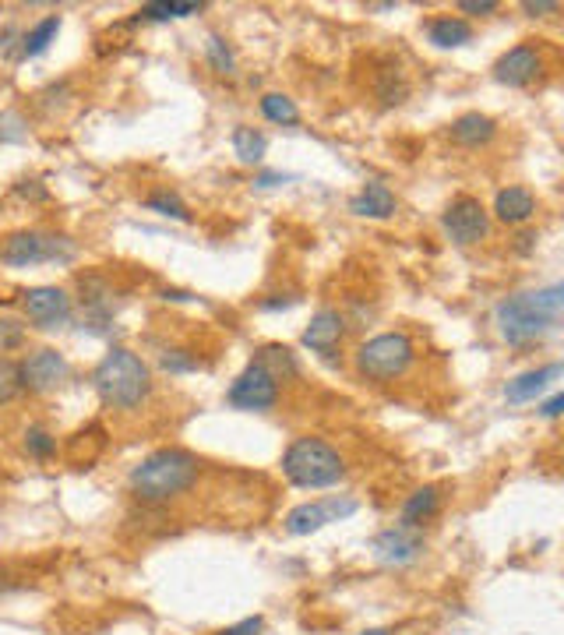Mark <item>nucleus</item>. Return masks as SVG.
I'll return each mask as SVG.
<instances>
[{"label": "nucleus", "instance_id": "f257e3e1", "mask_svg": "<svg viewBox=\"0 0 564 635\" xmlns=\"http://www.w3.org/2000/svg\"><path fill=\"white\" fill-rule=\"evenodd\" d=\"M201 477V459L194 452L180 449V445H166L156 449L141 463L131 466L127 473V487L145 505H166V501L187 494Z\"/></svg>", "mask_w": 564, "mask_h": 635}, {"label": "nucleus", "instance_id": "f03ea898", "mask_svg": "<svg viewBox=\"0 0 564 635\" xmlns=\"http://www.w3.org/2000/svg\"><path fill=\"white\" fill-rule=\"evenodd\" d=\"M92 389L110 410H141L152 399V367L127 346H110L92 367Z\"/></svg>", "mask_w": 564, "mask_h": 635}, {"label": "nucleus", "instance_id": "7ed1b4c3", "mask_svg": "<svg viewBox=\"0 0 564 635\" xmlns=\"http://www.w3.org/2000/svg\"><path fill=\"white\" fill-rule=\"evenodd\" d=\"M282 477L297 491H325V487L342 484L346 477V459L339 456L332 441L318 438V434H300L286 445L279 459Z\"/></svg>", "mask_w": 564, "mask_h": 635}, {"label": "nucleus", "instance_id": "20e7f679", "mask_svg": "<svg viewBox=\"0 0 564 635\" xmlns=\"http://www.w3.org/2000/svg\"><path fill=\"white\" fill-rule=\"evenodd\" d=\"M416 364V343L409 332H378V336L364 339L353 353V367L364 381L374 385H388L409 374Z\"/></svg>", "mask_w": 564, "mask_h": 635}, {"label": "nucleus", "instance_id": "39448f33", "mask_svg": "<svg viewBox=\"0 0 564 635\" xmlns=\"http://www.w3.org/2000/svg\"><path fill=\"white\" fill-rule=\"evenodd\" d=\"M78 244L67 233L53 230H15L0 240V265L8 269H36V265H71Z\"/></svg>", "mask_w": 564, "mask_h": 635}, {"label": "nucleus", "instance_id": "423d86ee", "mask_svg": "<svg viewBox=\"0 0 564 635\" xmlns=\"http://www.w3.org/2000/svg\"><path fill=\"white\" fill-rule=\"evenodd\" d=\"M494 325H498L501 339H505L508 346H526L533 343V339H543L554 329V322H550L547 314H540L533 307L529 293H512V297L501 300V304L494 307Z\"/></svg>", "mask_w": 564, "mask_h": 635}, {"label": "nucleus", "instance_id": "0eeeda50", "mask_svg": "<svg viewBox=\"0 0 564 635\" xmlns=\"http://www.w3.org/2000/svg\"><path fill=\"white\" fill-rule=\"evenodd\" d=\"M226 403L240 413H268L279 403V378L261 364L258 357H251L244 364V371L230 381L226 389Z\"/></svg>", "mask_w": 564, "mask_h": 635}, {"label": "nucleus", "instance_id": "6e6552de", "mask_svg": "<svg viewBox=\"0 0 564 635\" xmlns=\"http://www.w3.org/2000/svg\"><path fill=\"white\" fill-rule=\"evenodd\" d=\"M360 501L349 498V494H328V498L318 501H300L286 512L282 519V530L290 533V537H311V533L325 530L332 523H342V519L357 516Z\"/></svg>", "mask_w": 564, "mask_h": 635}, {"label": "nucleus", "instance_id": "1a4fd4ad", "mask_svg": "<svg viewBox=\"0 0 564 635\" xmlns=\"http://www.w3.org/2000/svg\"><path fill=\"white\" fill-rule=\"evenodd\" d=\"M441 230L455 247H476L490 237V209L473 195H455L441 212Z\"/></svg>", "mask_w": 564, "mask_h": 635}, {"label": "nucleus", "instance_id": "9d476101", "mask_svg": "<svg viewBox=\"0 0 564 635\" xmlns=\"http://www.w3.org/2000/svg\"><path fill=\"white\" fill-rule=\"evenodd\" d=\"M18 304H22L25 322L43 332L64 329L71 322V314H75V300H71V293L64 286H29V290H22Z\"/></svg>", "mask_w": 564, "mask_h": 635}, {"label": "nucleus", "instance_id": "9b49d317", "mask_svg": "<svg viewBox=\"0 0 564 635\" xmlns=\"http://www.w3.org/2000/svg\"><path fill=\"white\" fill-rule=\"evenodd\" d=\"M18 367H22L25 392H32V396H50L71 378V364L57 346H36V350H29V357L18 360Z\"/></svg>", "mask_w": 564, "mask_h": 635}, {"label": "nucleus", "instance_id": "f8f14e48", "mask_svg": "<svg viewBox=\"0 0 564 635\" xmlns=\"http://www.w3.org/2000/svg\"><path fill=\"white\" fill-rule=\"evenodd\" d=\"M346 329H349L346 314H342L339 307H318V311L311 314V322H307L300 343H304V350H311L314 357L325 360V364H335L342 350V339H346Z\"/></svg>", "mask_w": 564, "mask_h": 635}, {"label": "nucleus", "instance_id": "ddd939ff", "mask_svg": "<svg viewBox=\"0 0 564 635\" xmlns=\"http://www.w3.org/2000/svg\"><path fill=\"white\" fill-rule=\"evenodd\" d=\"M371 551H374V561H378V565L406 568V565H413V561L423 558L427 540H423V530H409V526L395 523L371 540Z\"/></svg>", "mask_w": 564, "mask_h": 635}, {"label": "nucleus", "instance_id": "4468645a", "mask_svg": "<svg viewBox=\"0 0 564 635\" xmlns=\"http://www.w3.org/2000/svg\"><path fill=\"white\" fill-rule=\"evenodd\" d=\"M490 71H494V82L505 85V89H526V85H533L543 75V53L540 46L526 39V43L501 53Z\"/></svg>", "mask_w": 564, "mask_h": 635}, {"label": "nucleus", "instance_id": "2eb2a0df", "mask_svg": "<svg viewBox=\"0 0 564 635\" xmlns=\"http://www.w3.org/2000/svg\"><path fill=\"white\" fill-rule=\"evenodd\" d=\"M78 290H82V329L92 336H110L113 332V290L103 276H82L78 279Z\"/></svg>", "mask_w": 564, "mask_h": 635}, {"label": "nucleus", "instance_id": "dca6fc26", "mask_svg": "<svg viewBox=\"0 0 564 635\" xmlns=\"http://www.w3.org/2000/svg\"><path fill=\"white\" fill-rule=\"evenodd\" d=\"M557 378H564V364H561V360H557V364L529 367V371L515 374V378L508 381V385H505V399H508L512 406L533 403V399H540L543 392H547Z\"/></svg>", "mask_w": 564, "mask_h": 635}, {"label": "nucleus", "instance_id": "f3484780", "mask_svg": "<svg viewBox=\"0 0 564 635\" xmlns=\"http://www.w3.org/2000/svg\"><path fill=\"white\" fill-rule=\"evenodd\" d=\"M494 138H498V120L480 110L459 113V117L448 124V142L459 145V149H487Z\"/></svg>", "mask_w": 564, "mask_h": 635}, {"label": "nucleus", "instance_id": "a211bd4d", "mask_svg": "<svg viewBox=\"0 0 564 635\" xmlns=\"http://www.w3.org/2000/svg\"><path fill=\"white\" fill-rule=\"evenodd\" d=\"M533 216H536V195L529 187L512 184V187H501L498 195H494L490 219H498V223L505 226H526Z\"/></svg>", "mask_w": 564, "mask_h": 635}, {"label": "nucleus", "instance_id": "6ab92c4d", "mask_svg": "<svg viewBox=\"0 0 564 635\" xmlns=\"http://www.w3.org/2000/svg\"><path fill=\"white\" fill-rule=\"evenodd\" d=\"M349 212L360 219H392L395 212H399V198H395L392 187L381 184V180H367L357 195L349 198Z\"/></svg>", "mask_w": 564, "mask_h": 635}, {"label": "nucleus", "instance_id": "aec40b11", "mask_svg": "<svg viewBox=\"0 0 564 635\" xmlns=\"http://www.w3.org/2000/svg\"><path fill=\"white\" fill-rule=\"evenodd\" d=\"M441 512V487L438 484H423L402 501L399 523L409 526V530H423V523H431Z\"/></svg>", "mask_w": 564, "mask_h": 635}, {"label": "nucleus", "instance_id": "412c9836", "mask_svg": "<svg viewBox=\"0 0 564 635\" xmlns=\"http://www.w3.org/2000/svg\"><path fill=\"white\" fill-rule=\"evenodd\" d=\"M473 22L462 15H434L431 22H427V39H431V46H438V50H459V46H469L473 43Z\"/></svg>", "mask_w": 564, "mask_h": 635}, {"label": "nucleus", "instance_id": "4be33fe9", "mask_svg": "<svg viewBox=\"0 0 564 635\" xmlns=\"http://www.w3.org/2000/svg\"><path fill=\"white\" fill-rule=\"evenodd\" d=\"M254 357H258L261 364H265L279 381H293V378H300V374H304L297 350H293V346H286V343H265V346H258V353H254Z\"/></svg>", "mask_w": 564, "mask_h": 635}, {"label": "nucleus", "instance_id": "5701e85b", "mask_svg": "<svg viewBox=\"0 0 564 635\" xmlns=\"http://www.w3.org/2000/svg\"><path fill=\"white\" fill-rule=\"evenodd\" d=\"M205 4L201 0H156V4H141L134 22H177V18L201 15Z\"/></svg>", "mask_w": 564, "mask_h": 635}, {"label": "nucleus", "instance_id": "b1692460", "mask_svg": "<svg viewBox=\"0 0 564 635\" xmlns=\"http://www.w3.org/2000/svg\"><path fill=\"white\" fill-rule=\"evenodd\" d=\"M233 152H237V159L244 166H261L265 163V152H268V138L265 131H258V127L251 124H237L233 127Z\"/></svg>", "mask_w": 564, "mask_h": 635}, {"label": "nucleus", "instance_id": "393cba45", "mask_svg": "<svg viewBox=\"0 0 564 635\" xmlns=\"http://www.w3.org/2000/svg\"><path fill=\"white\" fill-rule=\"evenodd\" d=\"M258 110L275 127H300V106L286 92H265L258 99Z\"/></svg>", "mask_w": 564, "mask_h": 635}, {"label": "nucleus", "instance_id": "a878e982", "mask_svg": "<svg viewBox=\"0 0 564 635\" xmlns=\"http://www.w3.org/2000/svg\"><path fill=\"white\" fill-rule=\"evenodd\" d=\"M57 32H60V15H46L43 22H36L22 36V53H18V60L43 57V53L50 50V43H57Z\"/></svg>", "mask_w": 564, "mask_h": 635}, {"label": "nucleus", "instance_id": "bb28decb", "mask_svg": "<svg viewBox=\"0 0 564 635\" xmlns=\"http://www.w3.org/2000/svg\"><path fill=\"white\" fill-rule=\"evenodd\" d=\"M145 209L156 212V216H163V219L191 223V209H187V202L177 195V191H170V187H156V191H149V195H145Z\"/></svg>", "mask_w": 564, "mask_h": 635}, {"label": "nucleus", "instance_id": "cd10ccee", "mask_svg": "<svg viewBox=\"0 0 564 635\" xmlns=\"http://www.w3.org/2000/svg\"><path fill=\"white\" fill-rule=\"evenodd\" d=\"M205 60H208V68L216 71V75H223V78L237 75V50H233L230 39L219 36V32H208V39H205Z\"/></svg>", "mask_w": 564, "mask_h": 635}, {"label": "nucleus", "instance_id": "c85d7f7f", "mask_svg": "<svg viewBox=\"0 0 564 635\" xmlns=\"http://www.w3.org/2000/svg\"><path fill=\"white\" fill-rule=\"evenodd\" d=\"M374 96L381 99V106H402L409 99V82L399 68H381L378 82H374Z\"/></svg>", "mask_w": 564, "mask_h": 635}, {"label": "nucleus", "instance_id": "c756f323", "mask_svg": "<svg viewBox=\"0 0 564 635\" xmlns=\"http://www.w3.org/2000/svg\"><path fill=\"white\" fill-rule=\"evenodd\" d=\"M22 449L29 452V459L46 463V459L57 456V438H53L43 424H29V427H25V434H22Z\"/></svg>", "mask_w": 564, "mask_h": 635}, {"label": "nucleus", "instance_id": "7c9ffc66", "mask_svg": "<svg viewBox=\"0 0 564 635\" xmlns=\"http://www.w3.org/2000/svg\"><path fill=\"white\" fill-rule=\"evenodd\" d=\"M529 300H533L536 311L547 314L550 322H557V318L564 314V279L561 283L540 286V290H529Z\"/></svg>", "mask_w": 564, "mask_h": 635}, {"label": "nucleus", "instance_id": "2f4dec72", "mask_svg": "<svg viewBox=\"0 0 564 635\" xmlns=\"http://www.w3.org/2000/svg\"><path fill=\"white\" fill-rule=\"evenodd\" d=\"M22 392L25 385H22V367H18V360L0 357V406L15 403Z\"/></svg>", "mask_w": 564, "mask_h": 635}, {"label": "nucleus", "instance_id": "473e14b6", "mask_svg": "<svg viewBox=\"0 0 564 635\" xmlns=\"http://www.w3.org/2000/svg\"><path fill=\"white\" fill-rule=\"evenodd\" d=\"M25 339H29V332H25L22 318H15V314H0V357L22 350Z\"/></svg>", "mask_w": 564, "mask_h": 635}, {"label": "nucleus", "instance_id": "72a5a7b5", "mask_svg": "<svg viewBox=\"0 0 564 635\" xmlns=\"http://www.w3.org/2000/svg\"><path fill=\"white\" fill-rule=\"evenodd\" d=\"M159 367H163L166 374H191L201 367V360L194 357L191 350H184V346H173V350L159 353Z\"/></svg>", "mask_w": 564, "mask_h": 635}, {"label": "nucleus", "instance_id": "f704fd0d", "mask_svg": "<svg viewBox=\"0 0 564 635\" xmlns=\"http://www.w3.org/2000/svg\"><path fill=\"white\" fill-rule=\"evenodd\" d=\"M519 11L526 18H554V15H561L564 8L557 4V0H522Z\"/></svg>", "mask_w": 564, "mask_h": 635}, {"label": "nucleus", "instance_id": "c9c22d12", "mask_svg": "<svg viewBox=\"0 0 564 635\" xmlns=\"http://www.w3.org/2000/svg\"><path fill=\"white\" fill-rule=\"evenodd\" d=\"M455 11H462V15H473V18H490V15H498L501 4H498V0H459V4H455Z\"/></svg>", "mask_w": 564, "mask_h": 635}, {"label": "nucleus", "instance_id": "e433bc0d", "mask_svg": "<svg viewBox=\"0 0 564 635\" xmlns=\"http://www.w3.org/2000/svg\"><path fill=\"white\" fill-rule=\"evenodd\" d=\"M261 632H265V618H261V614H251V618L237 621V625L219 628L216 635H261Z\"/></svg>", "mask_w": 564, "mask_h": 635}, {"label": "nucleus", "instance_id": "4c0bfd02", "mask_svg": "<svg viewBox=\"0 0 564 635\" xmlns=\"http://www.w3.org/2000/svg\"><path fill=\"white\" fill-rule=\"evenodd\" d=\"M22 36H25L22 29H15V25H8V29L0 32V53H4V57L15 60L18 53H22Z\"/></svg>", "mask_w": 564, "mask_h": 635}, {"label": "nucleus", "instance_id": "58836bf2", "mask_svg": "<svg viewBox=\"0 0 564 635\" xmlns=\"http://www.w3.org/2000/svg\"><path fill=\"white\" fill-rule=\"evenodd\" d=\"M297 300V293H272V297L258 300V311H290Z\"/></svg>", "mask_w": 564, "mask_h": 635}, {"label": "nucleus", "instance_id": "ea45409f", "mask_svg": "<svg viewBox=\"0 0 564 635\" xmlns=\"http://www.w3.org/2000/svg\"><path fill=\"white\" fill-rule=\"evenodd\" d=\"M536 413H540L543 420H557V417H564V389L561 392H554L550 399H543L540 406H536Z\"/></svg>", "mask_w": 564, "mask_h": 635}, {"label": "nucleus", "instance_id": "a19ab883", "mask_svg": "<svg viewBox=\"0 0 564 635\" xmlns=\"http://www.w3.org/2000/svg\"><path fill=\"white\" fill-rule=\"evenodd\" d=\"M290 180H297V177H293V173H282V170L254 173V187H279V184H290Z\"/></svg>", "mask_w": 564, "mask_h": 635}, {"label": "nucleus", "instance_id": "79ce46f5", "mask_svg": "<svg viewBox=\"0 0 564 635\" xmlns=\"http://www.w3.org/2000/svg\"><path fill=\"white\" fill-rule=\"evenodd\" d=\"M15 195L29 198V202H46V187H39V180H18Z\"/></svg>", "mask_w": 564, "mask_h": 635}, {"label": "nucleus", "instance_id": "37998d69", "mask_svg": "<svg viewBox=\"0 0 564 635\" xmlns=\"http://www.w3.org/2000/svg\"><path fill=\"white\" fill-rule=\"evenodd\" d=\"M515 240H519V244H515V251H519V254H529L536 247V233L533 230H522Z\"/></svg>", "mask_w": 564, "mask_h": 635}, {"label": "nucleus", "instance_id": "c03bdc74", "mask_svg": "<svg viewBox=\"0 0 564 635\" xmlns=\"http://www.w3.org/2000/svg\"><path fill=\"white\" fill-rule=\"evenodd\" d=\"M163 300H173V304H187V300H198L187 290H163Z\"/></svg>", "mask_w": 564, "mask_h": 635}, {"label": "nucleus", "instance_id": "a18cd8bd", "mask_svg": "<svg viewBox=\"0 0 564 635\" xmlns=\"http://www.w3.org/2000/svg\"><path fill=\"white\" fill-rule=\"evenodd\" d=\"M357 635H395L388 625H381V628H364V632H357Z\"/></svg>", "mask_w": 564, "mask_h": 635}, {"label": "nucleus", "instance_id": "49530a36", "mask_svg": "<svg viewBox=\"0 0 564 635\" xmlns=\"http://www.w3.org/2000/svg\"><path fill=\"white\" fill-rule=\"evenodd\" d=\"M0 142H4V135H0Z\"/></svg>", "mask_w": 564, "mask_h": 635}]
</instances>
